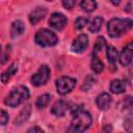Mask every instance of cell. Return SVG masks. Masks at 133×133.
Wrapping results in <instances>:
<instances>
[{
	"instance_id": "obj_19",
	"label": "cell",
	"mask_w": 133,
	"mask_h": 133,
	"mask_svg": "<svg viewBox=\"0 0 133 133\" xmlns=\"http://www.w3.org/2000/svg\"><path fill=\"white\" fill-rule=\"evenodd\" d=\"M117 50L113 46H107V51H106V57L108 62L111 65H114L117 59Z\"/></svg>"
},
{
	"instance_id": "obj_4",
	"label": "cell",
	"mask_w": 133,
	"mask_h": 133,
	"mask_svg": "<svg viewBox=\"0 0 133 133\" xmlns=\"http://www.w3.org/2000/svg\"><path fill=\"white\" fill-rule=\"evenodd\" d=\"M34 42L36 45H38L39 47H43V48L53 47L58 43V37L54 32H52L46 28H43L35 33Z\"/></svg>"
},
{
	"instance_id": "obj_12",
	"label": "cell",
	"mask_w": 133,
	"mask_h": 133,
	"mask_svg": "<svg viewBox=\"0 0 133 133\" xmlns=\"http://www.w3.org/2000/svg\"><path fill=\"white\" fill-rule=\"evenodd\" d=\"M69 109V103H66L65 101L59 100L57 102L54 103V105L51 108V113L57 117H61L65 114V112Z\"/></svg>"
},
{
	"instance_id": "obj_27",
	"label": "cell",
	"mask_w": 133,
	"mask_h": 133,
	"mask_svg": "<svg viewBox=\"0 0 133 133\" xmlns=\"http://www.w3.org/2000/svg\"><path fill=\"white\" fill-rule=\"evenodd\" d=\"M61 2L65 9H72L75 6L76 0H61Z\"/></svg>"
},
{
	"instance_id": "obj_18",
	"label": "cell",
	"mask_w": 133,
	"mask_h": 133,
	"mask_svg": "<svg viewBox=\"0 0 133 133\" xmlns=\"http://www.w3.org/2000/svg\"><path fill=\"white\" fill-rule=\"evenodd\" d=\"M103 22H104V20H103V18L102 17H95L94 19H92V21L90 22V24H89V26H88V30L91 32V33H96V32H98L100 29H101V27H102V25H103Z\"/></svg>"
},
{
	"instance_id": "obj_31",
	"label": "cell",
	"mask_w": 133,
	"mask_h": 133,
	"mask_svg": "<svg viewBox=\"0 0 133 133\" xmlns=\"http://www.w3.org/2000/svg\"><path fill=\"white\" fill-rule=\"evenodd\" d=\"M130 64H131V66H130V73H131V75L133 76V60H132V62H131Z\"/></svg>"
},
{
	"instance_id": "obj_26",
	"label": "cell",
	"mask_w": 133,
	"mask_h": 133,
	"mask_svg": "<svg viewBox=\"0 0 133 133\" xmlns=\"http://www.w3.org/2000/svg\"><path fill=\"white\" fill-rule=\"evenodd\" d=\"M9 54H10V46H9V45H7V46H6V49L3 51L2 56H1V63H2V64H3V63L8 59Z\"/></svg>"
},
{
	"instance_id": "obj_14",
	"label": "cell",
	"mask_w": 133,
	"mask_h": 133,
	"mask_svg": "<svg viewBox=\"0 0 133 133\" xmlns=\"http://www.w3.org/2000/svg\"><path fill=\"white\" fill-rule=\"evenodd\" d=\"M24 30H25V26H24V23L22 21H20V20L14 21L11 24V28H10V37L17 38L18 36L22 35Z\"/></svg>"
},
{
	"instance_id": "obj_3",
	"label": "cell",
	"mask_w": 133,
	"mask_h": 133,
	"mask_svg": "<svg viewBox=\"0 0 133 133\" xmlns=\"http://www.w3.org/2000/svg\"><path fill=\"white\" fill-rule=\"evenodd\" d=\"M29 98V89L26 86H18L12 89L4 99V104L8 107L15 108L19 106L22 102Z\"/></svg>"
},
{
	"instance_id": "obj_5",
	"label": "cell",
	"mask_w": 133,
	"mask_h": 133,
	"mask_svg": "<svg viewBox=\"0 0 133 133\" xmlns=\"http://www.w3.org/2000/svg\"><path fill=\"white\" fill-rule=\"evenodd\" d=\"M55 85H56L57 92L61 96H64V95L70 94L74 89L76 85V79L69 77V76H63V77L58 78L55 81Z\"/></svg>"
},
{
	"instance_id": "obj_6",
	"label": "cell",
	"mask_w": 133,
	"mask_h": 133,
	"mask_svg": "<svg viewBox=\"0 0 133 133\" xmlns=\"http://www.w3.org/2000/svg\"><path fill=\"white\" fill-rule=\"evenodd\" d=\"M50 78V69L47 64H42L38 70L31 77V84L33 86L44 85Z\"/></svg>"
},
{
	"instance_id": "obj_2",
	"label": "cell",
	"mask_w": 133,
	"mask_h": 133,
	"mask_svg": "<svg viewBox=\"0 0 133 133\" xmlns=\"http://www.w3.org/2000/svg\"><path fill=\"white\" fill-rule=\"evenodd\" d=\"M91 123H92V118L89 112L82 109H77L75 112H73V118L71 121L69 131L83 132L90 127Z\"/></svg>"
},
{
	"instance_id": "obj_29",
	"label": "cell",
	"mask_w": 133,
	"mask_h": 133,
	"mask_svg": "<svg viewBox=\"0 0 133 133\" xmlns=\"http://www.w3.org/2000/svg\"><path fill=\"white\" fill-rule=\"evenodd\" d=\"M28 132L30 133V132H38V133H42V132H44V130L42 129V128H38V127H33V128H30L29 130H28Z\"/></svg>"
},
{
	"instance_id": "obj_15",
	"label": "cell",
	"mask_w": 133,
	"mask_h": 133,
	"mask_svg": "<svg viewBox=\"0 0 133 133\" xmlns=\"http://www.w3.org/2000/svg\"><path fill=\"white\" fill-rule=\"evenodd\" d=\"M17 72H18V64H17L16 62H14V63H11V64L1 74V82H2L3 84L7 83L8 80H9Z\"/></svg>"
},
{
	"instance_id": "obj_8",
	"label": "cell",
	"mask_w": 133,
	"mask_h": 133,
	"mask_svg": "<svg viewBox=\"0 0 133 133\" xmlns=\"http://www.w3.org/2000/svg\"><path fill=\"white\" fill-rule=\"evenodd\" d=\"M88 46V36L85 33L79 34L72 43L71 49L75 53H81L83 52Z\"/></svg>"
},
{
	"instance_id": "obj_16",
	"label": "cell",
	"mask_w": 133,
	"mask_h": 133,
	"mask_svg": "<svg viewBox=\"0 0 133 133\" xmlns=\"http://www.w3.org/2000/svg\"><path fill=\"white\" fill-rule=\"evenodd\" d=\"M126 90V83L121 79H114L110 82V91L113 94H122Z\"/></svg>"
},
{
	"instance_id": "obj_11",
	"label": "cell",
	"mask_w": 133,
	"mask_h": 133,
	"mask_svg": "<svg viewBox=\"0 0 133 133\" xmlns=\"http://www.w3.org/2000/svg\"><path fill=\"white\" fill-rule=\"evenodd\" d=\"M112 102V98L108 92H102L96 98V104L99 109L101 110H106L110 107Z\"/></svg>"
},
{
	"instance_id": "obj_21",
	"label": "cell",
	"mask_w": 133,
	"mask_h": 133,
	"mask_svg": "<svg viewBox=\"0 0 133 133\" xmlns=\"http://www.w3.org/2000/svg\"><path fill=\"white\" fill-rule=\"evenodd\" d=\"M50 100H51V96L49 95V94H44V95H42V96H39L37 99H36V101H35V106L37 107V108H44V107H46L48 104H49V102H50Z\"/></svg>"
},
{
	"instance_id": "obj_13",
	"label": "cell",
	"mask_w": 133,
	"mask_h": 133,
	"mask_svg": "<svg viewBox=\"0 0 133 133\" xmlns=\"http://www.w3.org/2000/svg\"><path fill=\"white\" fill-rule=\"evenodd\" d=\"M30 114H31V105H30V104H27V105L20 111V113H19L18 116L16 117L14 124H15L16 126H20V125L24 124V123L29 118Z\"/></svg>"
},
{
	"instance_id": "obj_22",
	"label": "cell",
	"mask_w": 133,
	"mask_h": 133,
	"mask_svg": "<svg viewBox=\"0 0 133 133\" xmlns=\"http://www.w3.org/2000/svg\"><path fill=\"white\" fill-rule=\"evenodd\" d=\"M104 47H106V41H105V38H104L103 36L98 37L97 41H96V44H95V46H94V51H92V53H96V54H97L98 52H101Z\"/></svg>"
},
{
	"instance_id": "obj_32",
	"label": "cell",
	"mask_w": 133,
	"mask_h": 133,
	"mask_svg": "<svg viewBox=\"0 0 133 133\" xmlns=\"http://www.w3.org/2000/svg\"><path fill=\"white\" fill-rule=\"evenodd\" d=\"M47 1H53V0H47Z\"/></svg>"
},
{
	"instance_id": "obj_28",
	"label": "cell",
	"mask_w": 133,
	"mask_h": 133,
	"mask_svg": "<svg viewBox=\"0 0 133 133\" xmlns=\"http://www.w3.org/2000/svg\"><path fill=\"white\" fill-rule=\"evenodd\" d=\"M0 123L2 126H5L8 123V114L6 111L2 110L1 111V115H0Z\"/></svg>"
},
{
	"instance_id": "obj_25",
	"label": "cell",
	"mask_w": 133,
	"mask_h": 133,
	"mask_svg": "<svg viewBox=\"0 0 133 133\" xmlns=\"http://www.w3.org/2000/svg\"><path fill=\"white\" fill-rule=\"evenodd\" d=\"M133 105V97L131 96H127L125 99H123V101L121 102V107L122 109H128L131 108Z\"/></svg>"
},
{
	"instance_id": "obj_7",
	"label": "cell",
	"mask_w": 133,
	"mask_h": 133,
	"mask_svg": "<svg viewBox=\"0 0 133 133\" xmlns=\"http://www.w3.org/2000/svg\"><path fill=\"white\" fill-rule=\"evenodd\" d=\"M66 23H68V20L65 16L62 15L61 12H53L50 16L49 25L56 30H62L65 27Z\"/></svg>"
},
{
	"instance_id": "obj_1",
	"label": "cell",
	"mask_w": 133,
	"mask_h": 133,
	"mask_svg": "<svg viewBox=\"0 0 133 133\" xmlns=\"http://www.w3.org/2000/svg\"><path fill=\"white\" fill-rule=\"evenodd\" d=\"M133 28V20L126 18H113L107 24V32L109 36L116 38L127 33Z\"/></svg>"
},
{
	"instance_id": "obj_30",
	"label": "cell",
	"mask_w": 133,
	"mask_h": 133,
	"mask_svg": "<svg viewBox=\"0 0 133 133\" xmlns=\"http://www.w3.org/2000/svg\"><path fill=\"white\" fill-rule=\"evenodd\" d=\"M110 2L113 4V5H115V6H117L119 3H121V0H110Z\"/></svg>"
},
{
	"instance_id": "obj_17",
	"label": "cell",
	"mask_w": 133,
	"mask_h": 133,
	"mask_svg": "<svg viewBox=\"0 0 133 133\" xmlns=\"http://www.w3.org/2000/svg\"><path fill=\"white\" fill-rule=\"evenodd\" d=\"M90 69L97 73V74H100L103 72L104 70V63L102 62V60L97 56L96 53H92L91 54V62H90Z\"/></svg>"
},
{
	"instance_id": "obj_23",
	"label": "cell",
	"mask_w": 133,
	"mask_h": 133,
	"mask_svg": "<svg viewBox=\"0 0 133 133\" xmlns=\"http://www.w3.org/2000/svg\"><path fill=\"white\" fill-rule=\"evenodd\" d=\"M95 82H96V78L94 76H91V75L86 76L85 77V80H84V82H83V84L81 86V89L84 90V91L88 90L89 88H91V86L94 85Z\"/></svg>"
},
{
	"instance_id": "obj_24",
	"label": "cell",
	"mask_w": 133,
	"mask_h": 133,
	"mask_svg": "<svg viewBox=\"0 0 133 133\" xmlns=\"http://www.w3.org/2000/svg\"><path fill=\"white\" fill-rule=\"evenodd\" d=\"M87 21H88V19L86 17H78L75 21V28L78 30L82 29L87 24Z\"/></svg>"
},
{
	"instance_id": "obj_20",
	"label": "cell",
	"mask_w": 133,
	"mask_h": 133,
	"mask_svg": "<svg viewBox=\"0 0 133 133\" xmlns=\"http://www.w3.org/2000/svg\"><path fill=\"white\" fill-rule=\"evenodd\" d=\"M80 8L86 12H91L97 8V2L96 0H81Z\"/></svg>"
},
{
	"instance_id": "obj_10",
	"label": "cell",
	"mask_w": 133,
	"mask_h": 133,
	"mask_svg": "<svg viewBox=\"0 0 133 133\" xmlns=\"http://www.w3.org/2000/svg\"><path fill=\"white\" fill-rule=\"evenodd\" d=\"M46 14H47V8L46 7L37 6L33 10H31V12L29 14V16H28L29 22L32 25H36L39 21H42L46 17Z\"/></svg>"
},
{
	"instance_id": "obj_9",
	"label": "cell",
	"mask_w": 133,
	"mask_h": 133,
	"mask_svg": "<svg viewBox=\"0 0 133 133\" xmlns=\"http://www.w3.org/2000/svg\"><path fill=\"white\" fill-rule=\"evenodd\" d=\"M118 59H119V63L123 66H127L132 62V60H133V41L131 43H129L123 49Z\"/></svg>"
}]
</instances>
